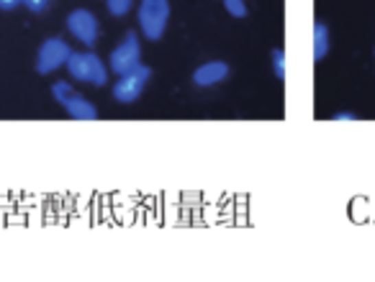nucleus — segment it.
Here are the masks:
<instances>
[{"mask_svg":"<svg viewBox=\"0 0 375 282\" xmlns=\"http://www.w3.org/2000/svg\"><path fill=\"white\" fill-rule=\"evenodd\" d=\"M67 72L72 80L88 82L95 88H103L109 82V69L103 64V59L93 51H72V57L67 62Z\"/></svg>","mask_w":375,"mask_h":282,"instance_id":"1","label":"nucleus"},{"mask_svg":"<svg viewBox=\"0 0 375 282\" xmlns=\"http://www.w3.org/2000/svg\"><path fill=\"white\" fill-rule=\"evenodd\" d=\"M355 113H337L334 116V121H355Z\"/></svg>","mask_w":375,"mask_h":282,"instance_id":"15","label":"nucleus"},{"mask_svg":"<svg viewBox=\"0 0 375 282\" xmlns=\"http://www.w3.org/2000/svg\"><path fill=\"white\" fill-rule=\"evenodd\" d=\"M224 8H227L229 16H234V19H247V3L245 0H224Z\"/></svg>","mask_w":375,"mask_h":282,"instance_id":"11","label":"nucleus"},{"mask_svg":"<svg viewBox=\"0 0 375 282\" xmlns=\"http://www.w3.org/2000/svg\"><path fill=\"white\" fill-rule=\"evenodd\" d=\"M170 23V0H141L139 26L149 41H159Z\"/></svg>","mask_w":375,"mask_h":282,"instance_id":"2","label":"nucleus"},{"mask_svg":"<svg viewBox=\"0 0 375 282\" xmlns=\"http://www.w3.org/2000/svg\"><path fill=\"white\" fill-rule=\"evenodd\" d=\"M273 69H275L277 80H286V51L283 49H273Z\"/></svg>","mask_w":375,"mask_h":282,"instance_id":"12","label":"nucleus"},{"mask_svg":"<svg viewBox=\"0 0 375 282\" xmlns=\"http://www.w3.org/2000/svg\"><path fill=\"white\" fill-rule=\"evenodd\" d=\"M52 0H23V5L31 10V13H44V10L49 8Z\"/></svg>","mask_w":375,"mask_h":282,"instance_id":"13","label":"nucleus"},{"mask_svg":"<svg viewBox=\"0 0 375 282\" xmlns=\"http://www.w3.org/2000/svg\"><path fill=\"white\" fill-rule=\"evenodd\" d=\"M141 64V44H139L137 31H126V36L119 47L111 51L109 57V67L116 72V75H126L131 69H137Z\"/></svg>","mask_w":375,"mask_h":282,"instance_id":"5","label":"nucleus"},{"mask_svg":"<svg viewBox=\"0 0 375 282\" xmlns=\"http://www.w3.org/2000/svg\"><path fill=\"white\" fill-rule=\"evenodd\" d=\"M149 78H152V69L147 64H139L137 69H131L126 75H119V80L113 82V97L119 103H134L141 97Z\"/></svg>","mask_w":375,"mask_h":282,"instance_id":"6","label":"nucleus"},{"mask_svg":"<svg viewBox=\"0 0 375 282\" xmlns=\"http://www.w3.org/2000/svg\"><path fill=\"white\" fill-rule=\"evenodd\" d=\"M131 5H134V0H106V8L113 19H124L131 10Z\"/></svg>","mask_w":375,"mask_h":282,"instance_id":"10","label":"nucleus"},{"mask_svg":"<svg viewBox=\"0 0 375 282\" xmlns=\"http://www.w3.org/2000/svg\"><path fill=\"white\" fill-rule=\"evenodd\" d=\"M67 29L78 41H82L85 47H95L98 44V19L90 13L88 8H78L67 16Z\"/></svg>","mask_w":375,"mask_h":282,"instance_id":"7","label":"nucleus"},{"mask_svg":"<svg viewBox=\"0 0 375 282\" xmlns=\"http://www.w3.org/2000/svg\"><path fill=\"white\" fill-rule=\"evenodd\" d=\"M69 57H72V47L60 36H52L41 44L39 54H36V72L39 75H52L60 67H67Z\"/></svg>","mask_w":375,"mask_h":282,"instance_id":"4","label":"nucleus"},{"mask_svg":"<svg viewBox=\"0 0 375 282\" xmlns=\"http://www.w3.org/2000/svg\"><path fill=\"white\" fill-rule=\"evenodd\" d=\"M329 54V26L324 21H316L314 23V59L321 62V59Z\"/></svg>","mask_w":375,"mask_h":282,"instance_id":"9","label":"nucleus"},{"mask_svg":"<svg viewBox=\"0 0 375 282\" xmlns=\"http://www.w3.org/2000/svg\"><path fill=\"white\" fill-rule=\"evenodd\" d=\"M229 67L227 62H221V59H214V62H206V64H201V67L193 72V85L196 88H214L218 82H224L229 78Z\"/></svg>","mask_w":375,"mask_h":282,"instance_id":"8","label":"nucleus"},{"mask_svg":"<svg viewBox=\"0 0 375 282\" xmlns=\"http://www.w3.org/2000/svg\"><path fill=\"white\" fill-rule=\"evenodd\" d=\"M52 95H54V100L67 110V116L75 118V121H95V118H98L95 106L90 103L88 97L80 95L69 82H62V80L60 82H54V85H52Z\"/></svg>","mask_w":375,"mask_h":282,"instance_id":"3","label":"nucleus"},{"mask_svg":"<svg viewBox=\"0 0 375 282\" xmlns=\"http://www.w3.org/2000/svg\"><path fill=\"white\" fill-rule=\"evenodd\" d=\"M23 5V0H0V10H16Z\"/></svg>","mask_w":375,"mask_h":282,"instance_id":"14","label":"nucleus"}]
</instances>
